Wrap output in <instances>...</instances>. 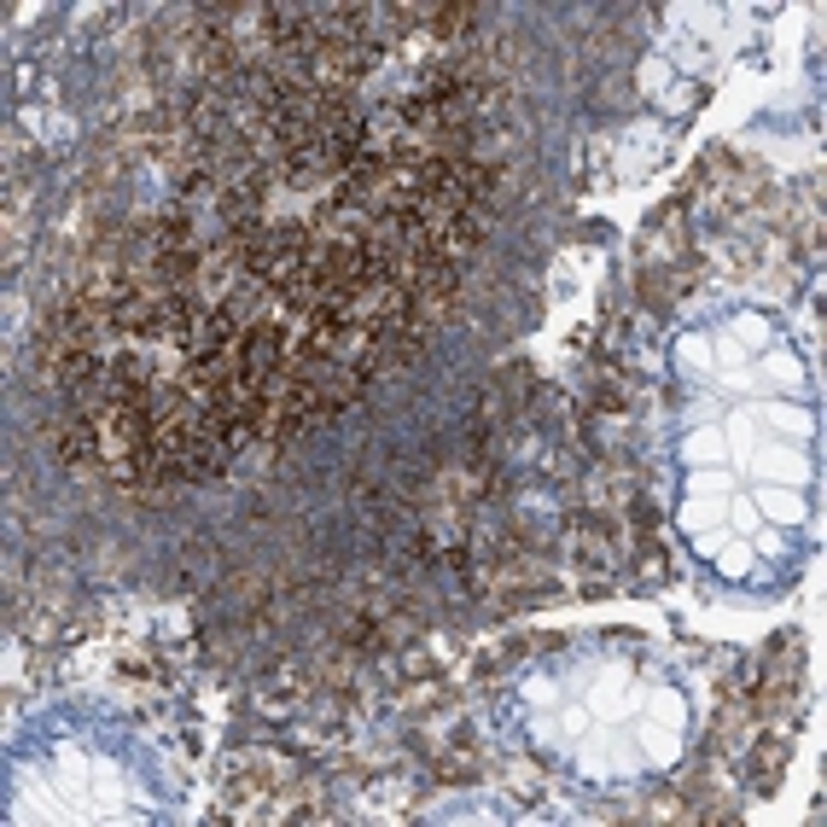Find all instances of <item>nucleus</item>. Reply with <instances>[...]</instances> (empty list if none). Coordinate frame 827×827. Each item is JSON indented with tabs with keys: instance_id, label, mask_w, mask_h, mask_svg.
<instances>
[{
	"instance_id": "1",
	"label": "nucleus",
	"mask_w": 827,
	"mask_h": 827,
	"mask_svg": "<svg viewBox=\"0 0 827 827\" xmlns=\"http://www.w3.org/2000/svg\"><path fill=\"white\" fill-rule=\"evenodd\" d=\"M786 752H793V746H786V740L775 735V728H770V735H758V746L746 752V763H752V781H758V793H775V775H781Z\"/></svg>"
},
{
	"instance_id": "2",
	"label": "nucleus",
	"mask_w": 827,
	"mask_h": 827,
	"mask_svg": "<svg viewBox=\"0 0 827 827\" xmlns=\"http://www.w3.org/2000/svg\"><path fill=\"white\" fill-rule=\"evenodd\" d=\"M438 775L443 781H472V775H478V746H472V740L449 746V752L438 758Z\"/></svg>"
}]
</instances>
